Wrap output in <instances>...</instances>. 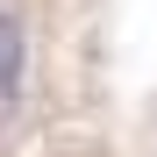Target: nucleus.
Returning a JSON list of instances; mask_svg holds the SVG:
<instances>
[{"label": "nucleus", "instance_id": "nucleus-1", "mask_svg": "<svg viewBox=\"0 0 157 157\" xmlns=\"http://www.w3.org/2000/svg\"><path fill=\"white\" fill-rule=\"evenodd\" d=\"M21 86H29V21L14 7H0V121H14Z\"/></svg>", "mask_w": 157, "mask_h": 157}]
</instances>
